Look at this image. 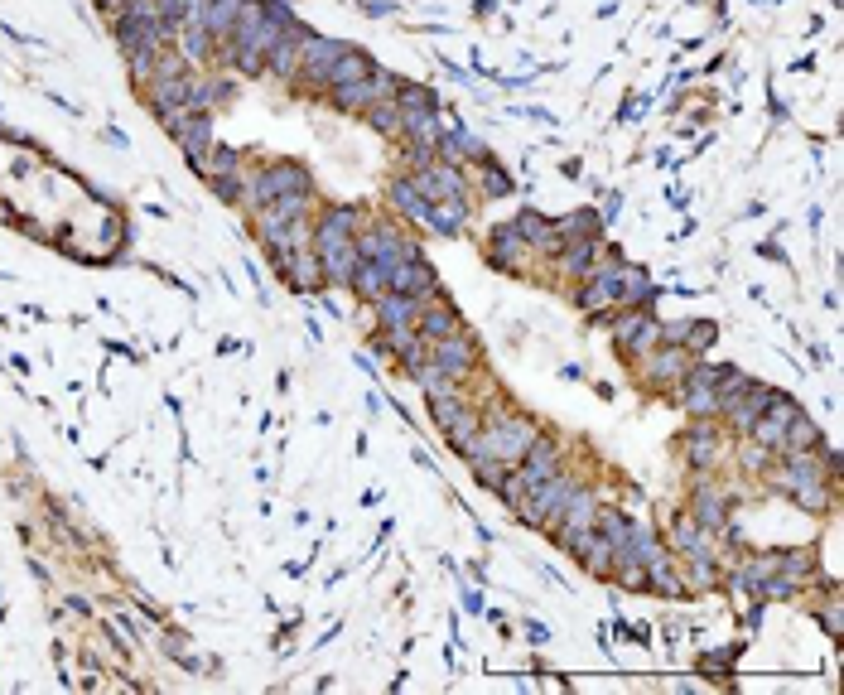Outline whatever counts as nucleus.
Masks as SVG:
<instances>
[{"instance_id": "obj_43", "label": "nucleus", "mask_w": 844, "mask_h": 695, "mask_svg": "<svg viewBox=\"0 0 844 695\" xmlns=\"http://www.w3.org/2000/svg\"><path fill=\"white\" fill-rule=\"evenodd\" d=\"M396 107H401V112H439L435 92H430V87H410V83L396 87Z\"/></svg>"}, {"instance_id": "obj_24", "label": "nucleus", "mask_w": 844, "mask_h": 695, "mask_svg": "<svg viewBox=\"0 0 844 695\" xmlns=\"http://www.w3.org/2000/svg\"><path fill=\"white\" fill-rule=\"evenodd\" d=\"M377 314H382V329H410L420 319V300L401 295V290H386L382 300H377Z\"/></svg>"}, {"instance_id": "obj_8", "label": "nucleus", "mask_w": 844, "mask_h": 695, "mask_svg": "<svg viewBox=\"0 0 844 695\" xmlns=\"http://www.w3.org/2000/svg\"><path fill=\"white\" fill-rule=\"evenodd\" d=\"M791 416H796V401H787L782 391L772 396V406H767L763 416L748 425V435H753V445H763L767 454H782V445H787V425Z\"/></svg>"}, {"instance_id": "obj_6", "label": "nucleus", "mask_w": 844, "mask_h": 695, "mask_svg": "<svg viewBox=\"0 0 844 695\" xmlns=\"http://www.w3.org/2000/svg\"><path fill=\"white\" fill-rule=\"evenodd\" d=\"M396 87L401 78H391L382 68H372L367 78H357V83H338L328 87L333 92V107H343V112H367V107H377V102H391L396 97Z\"/></svg>"}, {"instance_id": "obj_50", "label": "nucleus", "mask_w": 844, "mask_h": 695, "mask_svg": "<svg viewBox=\"0 0 844 695\" xmlns=\"http://www.w3.org/2000/svg\"><path fill=\"white\" fill-rule=\"evenodd\" d=\"M478 179H483V189H488L492 198H497V194H507V189H512V184H507V174H497V169H492V165H483V169H478Z\"/></svg>"}, {"instance_id": "obj_49", "label": "nucleus", "mask_w": 844, "mask_h": 695, "mask_svg": "<svg viewBox=\"0 0 844 695\" xmlns=\"http://www.w3.org/2000/svg\"><path fill=\"white\" fill-rule=\"evenodd\" d=\"M473 473H478V483L492 488V493L502 488V464H497V459H473Z\"/></svg>"}, {"instance_id": "obj_51", "label": "nucleus", "mask_w": 844, "mask_h": 695, "mask_svg": "<svg viewBox=\"0 0 844 695\" xmlns=\"http://www.w3.org/2000/svg\"><path fill=\"white\" fill-rule=\"evenodd\" d=\"M111 633H116V638L126 642V647H136V633H131V628H126L121 618H111Z\"/></svg>"}, {"instance_id": "obj_17", "label": "nucleus", "mask_w": 844, "mask_h": 695, "mask_svg": "<svg viewBox=\"0 0 844 695\" xmlns=\"http://www.w3.org/2000/svg\"><path fill=\"white\" fill-rule=\"evenodd\" d=\"M304 39H309V29H300V25H290L285 34H280V44L266 54V68H271L275 78H295V73H300Z\"/></svg>"}, {"instance_id": "obj_25", "label": "nucleus", "mask_w": 844, "mask_h": 695, "mask_svg": "<svg viewBox=\"0 0 844 695\" xmlns=\"http://www.w3.org/2000/svg\"><path fill=\"white\" fill-rule=\"evenodd\" d=\"M261 237H266V247L285 261V256H295V251L309 247V223H304V218H290V223H280V227H266Z\"/></svg>"}, {"instance_id": "obj_39", "label": "nucleus", "mask_w": 844, "mask_h": 695, "mask_svg": "<svg viewBox=\"0 0 844 695\" xmlns=\"http://www.w3.org/2000/svg\"><path fill=\"white\" fill-rule=\"evenodd\" d=\"M594 527L608 536V546H613V560H618V551H627V541H632V522H627L623 512H603L599 507V522Z\"/></svg>"}, {"instance_id": "obj_47", "label": "nucleus", "mask_w": 844, "mask_h": 695, "mask_svg": "<svg viewBox=\"0 0 844 695\" xmlns=\"http://www.w3.org/2000/svg\"><path fill=\"white\" fill-rule=\"evenodd\" d=\"M372 112V126L382 131V136H401V107H396V97L391 102H377V107H367Z\"/></svg>"}, {"instance_id": "obj_41", "label": "nucleus", "mask_w": 844, "mask_h": 695, "mask_svg": "<svg viewBox=\"0 0 844 695\" xmlns=\"http://www.w3.org/2000/svg\"><path fill=\"white\" fill-rule=\"evenodd\" d=\"M348 232H353V208H328L314 227V242H333V237H348Z\"/></svg>"}, {"instance_id": "obj_13", "label": "nucleus", "mask_w": 844, "mask_h": 695, "mask_svg": "<svg viewBox=\"0 0 844 695\" xmlns=\"http://www.w3.org/2000/svg\"><path fill=\"white\" fill-rule=\"evenodd\" d=\"M565 546H570V556L579 560L584 570H594V575H613V546H608V536H603L599 527L570 536Z\"/></svg>"}, {"instance_id": "obj_38", "label": "nucleus", "mask_w": 844, "mask_h": 695, "mask_svg": "<svg viewBox=\"0 0 844 695\" xmlns=\"http://www.w3.org/2000/svg\"><path fill=\"white\" fill-rule=\"evenodd\" d=\"M555 227V237H560V247H570V242H584V237H594L599 232V218L594 213H570V218H560Z\"/></svg>"}, {"instance_id": "obj_14", "label": "nucleus", "mask_w": 844, "mask_h": 695, "mask_svg": "<svg viewBox=\"0 0 844 695\" xmlns=\"http://www.w3.org/2000/svg\"><path fill=\"white\" fill-rule=\"evenodd\" d=\"M415 184H420V194L430 198V203L468 194V179H463V169L459 165H444V160H435L430 169H420V174H415Z\"/></svg>"}, {"instance_id": "obj_34", "label": "nucleus", "mask_w": 844, "mask_h": 695, "mask_svg": "<svg viewBox=\"0 0 844 695\" xmlns=\"http://www.w3.org/2000/svg\"><path fill=\"white\" fill-rule=\"evenodd\" d=\"M237 15H242V0H208V15H203V25H208V34H213V39H232Z\"/></svg>"}, {"instance_id": "obj_4", "label": "nucleus", "mask_w": 844, "mask_h": 695, "mask_svg": "<svg viewBox=\"0 0 844 695\" xmlns=\"http://www.w3.org/2000/svg\"><path fill=\"white\" fill-rule=\"evenodd\" d=\"M570 498H574V478L560 469L555 478H545L541 488H531V493L517 502V517L526 522V527H555Z\"/></svg>"}, {"instance_id": "obj_23", "label": "nucleus", "mask_w": 844, "mask_h": 695, "mask_svg": "<svg viewBox=\"0 0 844 695\" xmlns=\"http://www.w3.org/2000/svg\"><path fill=\"white\" fill-rule=\"evenodd\" d=\"M685 367H690V358H685L681 348H661V353H647V367H642V377L652 382V387H671V382H681Z\"/></svg>"}, {"instance_id": "obj_35", "label": "nucleus", "mask_w": 844, "mask_h": 695, "mask_svg": "<svg viewBox=\"0 0 844 695\" xmlns=\"http://www.w3.org/2000/svg\"><path fill=\"white\" fill-rule=\"evenodd\" d=\"M391 203L406 213L410 223H420V218H425V208H430V198L420 194V184H415V179H396V184H391Z\"/></svg>"}, {"instance_id": "obj_15", "label": "nucleus", "mask_w": 844, "mask_h": 695, "mask_svg": "<svg viewBox=\"0 0 844 695\" xmlns=\"http://www.w3.org/2000/svg\"><path fill=\"white\" fill-rule=\"evenodd\" d=\"M473 358H478V353H473V343H468L463 334L435 338V348H430V362H435V367L444 372V377H454V382H459L463 372L473 367Z\"/></svg>"}, {"instance_id": "obj_10", "label": "nucleus", "mask_w": 844, "mask_h": 695, "mask_svg": "<svg viewBox=\"0 0 844 695\" xmlns=\"http://www.w3.org/2000/svg\"><path fill=\"white\" fill-rule=\"evenodd\" d=\"M164 29L169 25H164L160 15H121V20H116V34H121L126 54H160Z\"/></svg>"}, {"instance_id": "obj_46", "label": "nucleus", "mask_w": 844, "mask_h": 695, "mask_svg": "<svg viewBox=\"0 0 844 695\" xmlns=\"http://www.w3.org/2000/svg\"><path fill=\"white\" fill-rule=\"evenodd\" d=\"M690 459H695V464H700V469H709V464H714V459H719V440H714V435H709L705 425H700V430H695V435H690Z\"/></svg>"}, {"instance_id": "obj_12", "label": "nucleus", "mask_w": 844, "mask_h": 695, "mask_svg": "<svg viewBox=\"0 0 844 695\" xmlns=\"http://www.w3.org/2000/svg\"><path fill=\"white\" fill-rule=\"evenodd\" d=\"M357 242L353 237H333V242H319V271H324V280H333V285H348L357 271Z\"/></svg>"}, {"instance_id": "obj_48", "label": "nucleus", "mask_w": 844, "mask_h": 695, "mask_svg": "<svg viewBox=\"0 0 844 695\" xmlns=\"http://www.w3.org/2000/svg\"><path fill=\"white\" fill-rule=\"evenodd\" d=\"M642 319H647L642 309H627V314H618V319H613V338H618V343L627 348V338H632L637 329H642Z\"/></svg>"}, {"instance_id": "obj_2", "label": "nucleus", "mask_w": 844, "mask_h": 695, "mask_svg": "<svg viewBox=\"0 0 844 695\" xmlns=\"http://www.w3.org/2000/svg\"><path fill=\"white\" fill-rule=\"evenodd\" d=\"M772 483H777L782 493H791L801 507H816V512L830 507V493H825V464L816 459V449H791V459L772 473Z\"/></svg>"}, {"instance_id": "obj_27", "label": "nucleus", "mask_w": 844, "mask_h": 695, "mask_svg": "<svg viewBox=\"0 0 844 695\" xmlns=\"http://www.w3.org/2000/svg\"><path fill=\"white\" fill-rule=\"evenodd\" d=\"M695 522L705 531H724V522H729L724 493H719L714 483H700V488H695Z\"/></svg>"}, {"instance_id": "obj_18", "label": "nucleus", "mask_w": 844, "mask_h": 695, "mask_svg": "<svg viewBox=\"0 0 844 695\" xmlns=\"http://www.w3.org/2000/svg\"><path fill=\"white\" fill-rule=\"evenodd\" d=\"M608 305H618V261L594 266V276H589L584 295H579V309H589V314H599Z\"/></svg>"}, {"instance_id": "obj_19", "label": "nucleus", "mask_w": 844, "mask_h": 695, "mask_svg": "<svg viewBox=\"0 0 844 695\" xmlns=\"http://www.w3.org/2000/svg\"><path fill=\"white\" fill-rule=\"evenodd\" d=\"M671 551L685 560H714V541H709V531L695 522V517H681L676 527H671Z\"/></svg>"}, {"instance_id": "obj_45", "label": "nucleus", "mask_w": 844, "mask_h": 695, "mask_svg": "<svg viewBox=\"0 0 844 695\" xmlns=\"http://www.w3.org/2000/svg\"><path fill=\"white\" fill-rule=\"evenodd\" d=\"M656 343H661V324H656V319H642V329L627 338V353H632V358H647V353H656Z\"/></svg>"}, {"instance_id": "obj_21", "label": "nucleus", "mask_w": 844, "mask_h": 695, "mask_svg": "<svg viewBox=\"0 0 844 695\" xmlns=\"http://www.w3.org/2000/svg\"><path fill=\"white\" fill-rule=\"evenodd\" d=\"M492 256H497L507 271H526L536 251H531V242L521 237L517 227H492Z\"/></svg>"}, {"instance_id": "obj_5", "label": "nucleus", "mask_w": 844, "mask_h": 695, "mask_svg": "<svg viewBox=\"0 0 844 695\" xmlns=\"http://www.w3.org/2000/svg\"><path fill=\"white\" fill-rule=\"evenodd\" d=\"M290 194H309V174H304L300 165H271V169H261V174H251V184H246V203L261 213V208H271V203H280V198H290Z\"/></svg>"}, {"instance_id": "obj_31", "label": "nucleus", "mask_w": 844, "mask_h": 695, "mask_svg": "<svg viewBox=\"0 0 844 695\" xmlns=\"http://www.w3.org/2000/svg\"><path fill=\"white\" fill-rule=\"evenodd\" d=\"M189 165L198 169L208 184H218V179H227V174H237V155H232V150H222V145H208V150H203L198 160H189Z\"/></svg>"}, {"instance_id": "obj_40", "label": "nucleus", "mask_w": 844, "mask_h": 695, "mask_svg": "<svg viewBox=\"0 0 844 695\" xmlns=\"http://www.w3.org/2000/svg\"><path fill=\"white\" fill-rule=\"evenodd\" d=\"M285 266H290V280H295L300 290H314V285L324 280V271H319V261L309 256V247L295 251V256H285Z\"/></svg>"}, {"instance_id": "obj_11", "label": "nucleus", "mask_w": 844, "mask_h": 695, "mask_svg": "<svg viewBox=\"0 0 844 695\" xmlns=\"http://www.w3.org/2000/svg\"><path fill=\"white\" fill-rule=\"evenodd\" d=\"M343 49H348V44H338V39L309 34V39H304V58H300V78H309L314 87H328V73H333V63H338Z\"/></svg>"}, {"instance_id": "obj_42", "label": "nucleus", "mask_w": 844, "mask_h": 695, "mask_svg": "<svg viewBox=\"0 0 844 695\" xmlns=\"http://www.w3.org/2000/svg\"><path fill=\"white\" fill-rule=\"evenodd\" d=\"M208 39H213V34H208L203 20H184V25H179V49H184V58H203L208 54Z\"/></svg>"}, {"instance_id": "obj_37", "label": "nucleus", "mask_w": 844, "mask_h": 695, "mask_svg": "<svg viewBox=\"0 0 844 695\" xmlns=\"http://www.w3.org/2000/svg\"><path fill=\"white\" fill-rule=\"evenodd\" d=\"M753 387V377H748V372H734V367H724V372H719V382H714V401H719V416H729V406H734L738 396H743V391Z\"/></svg>"}, {"instance_id": "obj_1", "label": "nucleus", "mask_w": 844, "mask_h": 695, "mask_svg": "<svg viewBox=\"0 0 844 695\" xmlns=\"http://www.w3.org/2000/svg\"><path fill=\"white\" fill-rule=\"evenodd\" d=\"M536 435H541V425L531 416H492L488 425H478L468 459H497L502 469H517Z\"/></svg>"}, {"instance_id": "obj_33", "label": "nucleus", "mask_w": 844, "mask_h": 695, "mask_svg": "<svg viewBox=\"0 0 844 695\" xmlns=\"http://www.w3.org/2000/svg\"><path fill=\"white\" fill-rule=\"evenodd\" d=\"M652 295V276L642 266H618V305H642Z\"/></svg>"}, {"instance_id": "obj_26", "label": "nucleus", "mask_w": 844, "mask_h": 695, "mask_svg": "<svg viewBox=\"0 0 844 695\" xmlns=\"http://www.w3.org/2000/svg\"><path fill=\"white\" fill-rule=\"evenodd\" d=\"M415 334L420 338H449V334H459V309L454 305H420V319H415Z\"/></svg>"}, {"instance_id": "obj_30", "label": "nucleus", "mask_w": 844, "mask_h": 695, "mask_svg": "<svg viewBox=\"0 0 844 695\" xmlns=\"http://www.w3.org/2000/svg\"><path fill=\"white\" fill-rule=\"evenodd\" d=\"M594 261H599V237L560 247V271H570V276H594Z\"/></svg>"}, {"instance_id": "obj_9", "label": "nucleus", "mask_w": 844, "mask_h": 695, "mask_svg": "<svg viewBox=\"0 0 844 695\" xmlns=\"http://www.w3.org/2000/svg\"><path fill=\"white\" fill-rule=\"evenodd\" d=\"M357 256H362V261H377L382 271H391V266H401L406 256H420V251L410 247V242H401L391 227H372V232L357 237Z\"/></svg>"}, {"instance_id": "obj_32", "label": "nucleus", "mask_w": 844, "mask_h": 695, "mask_svg": "<svg viewBox=\"0 0 844 695\" xmlns=\"http://www.w3.org/2000/svg\"><path fill=\"white\" fill-rule=\"evenodd\" d=\"M377 63L362 54V49H343L338 54V63H333V73H328V87H338V83H357V78H367Z\"/></svg>"}, {"instance_id": "obj_3", "label": "nucleus", "mask_w": 844, "mask_h": 695, "mask_svg": "<svg viewBox=\"0 0 844 695\" xmlns=\"http://www.w3.org/2000/svg\"><path fill=\"white\" fill-rule=\"evenodd\" d=\"M560 469H565V464H560V449H555V440L536 435V440H531V449L521 454L517 473H502V488H497V493H502V502H512V507H517V502L526 498L531 488H541L545 478H555Z\"/></svg>"}, {"instance_id": "obj_7", "label": "nucleus", "mask_w": 844, "mask_h": 695, "mask_svg": "<svg viewBox=\"0 0 844 695\" xmlns=\"http://www.w3.org/2000/svg\"><path fill=\"white\" fill-rule=\"evenodd\" d=\"M719 372H724V367H709V362L685 367V377L676 382V387H681V406L690 411V416H719V401H714V382H719Z\"/></svg>"}, {"instance_id": "obj_44", "label": "nucleus", "mask_w": 844, "mask_h": 695, "mask_svg": "<svg viewBox=\"0 0 844 695\" xmlns=\"http://www.w3.org/2000/svg\"><path fill=\"white\" fill-rule=\"evenodd\" d=\"M816 445H820V430L806 416H801V411H796V416H791V425H787V445H782V449L791 454V449H816Z\"/></svg>"}, {"instance_id": "obj_29", "label": "nucleus", "mask_w": 844, "mask_h": 695, "mask_svg": "<svg viewBox=\"0 0 844 695\" xmlns=\"http://www.w3.org/2000/svg\"><path fill=\"white\" fill-rule=\"evenodd\" d=\"M531 242V251H545V256H555L560 251V237H555V227H550V218H541V213H521L517 223H512Z\"/></svg>"}, {"instance_id": "obj_22", "label": "nucleus", "mask_w": 844, "mask_h": 695, "mask_svg": "<svg viewBox=\"0 0 844 695\" xmlns=\"http://www.w3.org/2000/svg\"><path fill=\"white\" fill-rule=\"evenodd\" d=\"M463 223H468V198H439V203L425 208V218H420V227L444 232V237H454Z\"/></svg>"}, {"instance_id": "obj_16", "label": "nucleus", "mask_w": 844, "mask_h": 695, "mask_svg": "<svg viewBox=\"0 0 844 695\" xmlns=\"http://www.w3.org/2000/svg\"><path fill=\"white\" fill-rule=\"evenodd\" d=\"M391 280V290H401V295H415V300H425V295H435V271L420 261V256H406L401 266H391L386 271Z\"/></svg>"}, {"instance_id": "obj_20", "label": "nucleus", "mask_w": 844, "mask_h": 695, "mask_svg": "<svg viewBox=\"0 0 844 695\" xmlns=\"http://www.w3.org/2000/svg\"><path fill=\"white\" fill-rule=\"evenodd\" d=\"M594 522H599V502H594V493H579V488H574V498L565 502L555 531H560V541H570V536H579V531H589Z\"/></svg>"}, {"instance_id": "obj_28", "label": "nucleus", "mask_w": 844, "mask_h": 695, "mask_svg": "<svg viewBox=\"0 0 844 695\" xmlns=\"http://www.w3.org/2000/svg\"><path fill=\"white\" fill-rule=\"evenodd\" d=\"M772 396H777V391L772 387H758V382H753V387L743 391V396H738L734 406H729V420H734L738 430H748V425H753V420L763 416L767 406H772Z\"/></svg>"}, {"instance_id": "obj_36", "label": "nucleus", "mask_w": 844, "mask_h": 695, "mask_svg": "<svg viewBox=\"0 0 844 695\" xmlns=\"http://www.w3.org/2000/svg\"><path fill=\"white\" fill-rule=\"evenodd\" d=\"M353 290L362 295V300H382L386 290H391V280H386V271L377 266V261H357V271H353Z\"/></svg>"}]
</instances>
